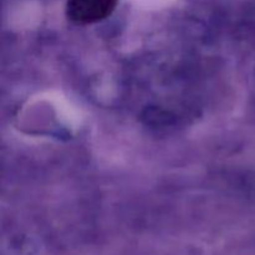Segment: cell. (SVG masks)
<instances>
[{"label":"cell","instance_id":"obj_1","mask_svg":"<svg viewBox=\"0 0 255 255\" xmlns=\"http://www.w3.org/2000/svg\"><path fill=\"white\" fill-rule=\"evenodd\" d=\"M119 0H67L66 15L77 25H90L112 14Z\"/></svg>","mask_w":255,"mask_h":255}]
</instances>
